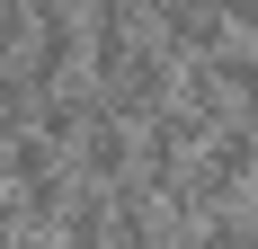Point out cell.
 <instances>
[{"label":"cell","mask_w":258,"mask_h":249,"mask_svg":"<svg viewBox=\"0 0 258 249\" xmlns=\"http://www.w3.org/2000/svg\"><path fill=\"white\" fill-rule=\"evenodd\" d=\"M27 18H36V9H18V0H0V72L18 63V45H27Z\"/></svg>","instance_id":"6da1fadb"}]
</instances>
